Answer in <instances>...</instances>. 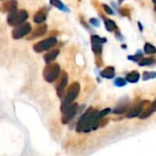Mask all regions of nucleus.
I'll use <instances>...</instances> for the list:
<instances>
[{
  "label": "nucleus",
  "instance_id": "obj_27",
  "mask_svg": "<svg viewBox=\"0 0 156 156\" xmlns=\"http://www.w3.org/2000/svg\"><path fill=\"white\" fill-rule=\"evenodd\" d=\"M90 22H91L93 25H95V26H98V25H99L98 20H96V19H92V20H90Z\"/></svg>",
  "mask_w": 156,
  "mask_h": 156
},
{
  "label": "nucleus",
  "instance_id": "obj_8",
  "mask_svg": "<svg viewBox=\"0 0 156 156\" xmlns=\"http://www.w3.org/2000/svg\"><path fill=\"white\" fill-rule=\"evenodd\" d=\"M67 84H68V74L65 72H63L61 74L60 81H59V83L56 86V91H57V94H58V96L60 98L62 97L63 92H64V89H65Z\"/></svg>",
  "mask_w": 156,
  "mask_h": 156
},
{
  "label": "nucleus",
  "instance_id": "obj_12",
  "mask_svg": "<svg viewBox=\"0 0 156 156\" xmlns=\"http://www.w3.org/2000/svg\"><path fill=\"white\" fill-rule=\"evenodd\" d=\"M58 54H59V51H58V50H54V51H51L47 52V53L44 55V57H43L44 62H45L47 64H50L52 61H54V60L57 58Z\"/></svg>",
  "mask_w": 156,
  "mask_h": 156
},
{
  "label": "nucleus",
  "instance_id": "obj_7",
  "mask_svg": "<svg viewBox=\"0 0 156 156\" xmlns=\"http://www.w3.org/2000/svg\"><path fill=\"white\" fill-rule=\"evenodd\" d=\"M94 110H95V109H93L92 108H90L87 109V110L84 113V115L79 119V120H78V122H77V126H76V130H77L78 132L83 131V129H84V128H85L87 122L88 121V119H89L90 116L92 115V113L94 112Z\"/></svg>",
  "mask_w": 156,
  "mask_h": 156
},
{
  "label": "nucleus",
  "instance_id": "obj_28",
  "mask_svg": "<svg viewBox=\"0 0 156 156\" xmlns=\"http://www.w3.org/2000/svg\"><path fill=\"white\" fill-rule=\"evenodd\" d=\"M151 108H152L153 111H156V99L153 101V103H152V105H151Z\"/></svg>",
  "mask_w": 156,
  "mask_h": 156
},
{
  "label": "nucleus",
  "instance_id": "obj_10",
  "mask_svg": "<svg viewBox=\"0 0 156 156\" xmlns=\"http://www.w3.org/2000/svg\"><path fill=\"white\" fill-rule=\"evenodd\" d=\"M17 4H18V2L16 1V0H9V1L3 4V6L0 8V10L3 11V12L11 13V12L17 10Z\"/></svg>",
  "mask_w": 156,
  "mask_h": 156
},
{
  "label": "nucleus",
  "instance_id": "obj_19",
  "mask_svg": "<svg viewBox=\"0 0 156 156\" xmlns=\"http://www.w3.org/2000/svg\"><path fill=\"white\" fill-rule=\"evenodd\" d=\"M144 51L147 54H153L156 52V48L153 45H151V43H146L144 45Z\"/></svg>",
  "mask_w": 156,
  "mask_h": 156
},
{
  "label": "nucleus",
  "instance_id": "obj_15",
  "mask_svg": "<svg viewBox=\"0 0 156 156\" xmlns=\"http://www.w3.org/2000/svg\"><path fill=\"white\" fill-rule=\"evenodd\" d=\"M141 111H142V106H141V104H140V105L136 106L133 109L129 111V113L127 114V118L130 119V118L138 117V116H140Z\"/></svg>",
  "mask_w": 156,
  "mask_h": 156
},
{
  "label": "nucleus",
  "instance_id": "obj_20",
  "mask_svg": "<svg viewBox=\"0 0 156 156\" xmlns=\"http://www.w3.org/2000/svg\"><path fill=\"white\" fill-rule=\"evenodd\" d=\"M152 112H153V109H152V108H151V107H149L148 108H146L144 111H141V112H140V119H144L148 118Z\"/></svg>",
  "mask_w": 156,
  "mask_h": 156
},
{
  "label": "nucleus",
  "instance_id": "obj_9",
  "mask_svg": "<svg viewBox=\"0 0 156 156\" xmlns=\"http://www.w3.org/2000/svg\"><path fill=\"white\" fill-rule=\"evenodd\" d=\"M105 39H101L100 37L94 35L91 37V42H92V49L95 53L99 54L102 51V43L105 42Z\"/></svg>",
  "mask_w": 156,
  "mask_h": 156
},
{
  "label": "nucleus",
  "instance_id": "obj_26",
  "mask_svg": "<svg viewBox=\"0 0 156 156\" xmlns=\"http://www.w3.org/2000/svg\"><path fill=\"white\" fill-rule=\"evenodd\" d=\"M103 8L105 9V10L107 11V13H108V14H113V11H112V9H111L110 8H108L107 5H104V6H103Z\"/></svg>",
  "mask_w": 156,
  "mask_h": 156
},
{
  "label": "nucleus",
  "instance_id": "obj_25",
  "mask_svg": "<svg viewBox=\"0 0 156 156\" xmlns=\"http://www.w3.org/2000/svg\"><path fill=\"white\" fill-rule=\"evenodd\" d=\"M110 112V109L109 108H105V109H103V110H101L100 112H98V117L100 118V119H102V118L103 117H105L108 113H109Z\"/></svg>",
  "mask_w": 156,
  "mask_h": 156
},
{
  "label": "nucleus",
  "instance_id": "obj_2",
  "mask_svg": "<svg viewBox=\"0 0 156 156\" xmlns=\"http://www.w3.org/2000/svg\"><path fill=\"white\" fill-rule=\"evenodd\" d=\"M61 68L58 63H50L43 70V78L46 82L52 83L59 77Z\"/></svg>",
  "mask_w": 156,
  "mask_h": 156
},
{
  "label": "nucleus",
  "instance_id": "obj_29",
  "mask_svg": "<svg viewBox=\"0 0 156 156\" xmlns=\"http://www.w3.org/2000/svg\"><path fill=\"white\" fill-rule=\"evenodd\" d=\"M152 1H153V3H155V4H156V0H152Z\"/></svg>",
  "mask_w": 156,
  "mask_h": 156
},
{
  "label": "nucleus",
  "instance_id": "obj_5",
  "mask_svg": "<svg viewBox=\"0 0 156 156\" xmlns=\"http://www.w3.org/2000/svg\"><path fill=\"white\" fill-rule=\"evenodd\" d=\"M31 30V26L30 23H23L20 26H17L12 31V37L15 40H19L28 35Z\"/></svg>",
  "mask_w": 156,
  "mask_h": 156
},
{
  "label": "nucleus",
  "instance_id": "obj_24",
  "mask_svg": "<svg viewBox=\"0 0 156 156\" xmlns=\"http://www.w3.org/2000/svg\"><path fill=\"white\" fill-rule=\"evenodd\" d=\"M127 84V82H126V80L125 79H123V78H121V77H118L117 79L115 80V85L117 86V87H124L125 85Z\"/></svg>",
  "mask_w": 156,
  "mask_h": 156
},
{
  "label": "nucleus",
  "instance_id": "obj_23",
  "mask_svg": "<svg viewBox=\"0 0 156 156\" xmlns=\"http://www.w3.org/2000/svg\"><path fill=\"white\" fill-rule=\"evenodd\" d=\"M154 62V59L153 58H144L142 60H140L139 62V64L140 66H144V65H149Z\"/></svg>",
  "mask_w": 156,
  "mask_h": 156
},
{
  "label": "nucleus",
  "instance_id": "obj_13",
  "mask_svg": "<svg viewBox=\"0 0 156 156\" xmlns=\"http://www.w3.org/2000/svg\"><path fill=\"white\" fill-rule=\"evenodd\" d=\"M114 75H115V69L112 66H108L101 72V76L107 78V79H111V78L114 77Z\"/></svg>",
  "mask_w": 156,
  "mask_h": 156
},
{
  "label": "nucleus",
  "instance_id": "obj_22",
  "mask_svg": "<svg viewBox=\"0 0 156 156\" xmlns=\"http://www.w3.org/2000/svg\"><path fill=\"white\" fill-rule=\"evenodd\" d=\"M156 78V72H144L143 73V80H149Z\"/></svg>",
  "mask_w": 156,
  "mask_h": 156
},
{
  "label": "nucleus",
  "instance_id": "obj_6",
  "mask_svg": "<svg viewBox=\"0 0 156 156\" xmlns=\"http://www.w3.org/2000/svg\"><path fill=\"white\" fill-rule=\"evenodd\" d=\"M78 109V105L77 104H72L70 105L63 112H62V122L63 124L68 123L70 120H72V119L75 116L76 112Z\"/></svg>",
  "mask_w": 156,
  "mask_h": 156
},
{
  "label": "nucleus",
  "instance_id": "obj_3",
  "mask_svg": "<svg viewBox=\"0 0 156 156\" xmlns=\"http://www.w3.org/2000/svg\"><path fill=\"white\" fill-rule=\"evenodd\" d=\"M28 19V13L25 10H15L9 14L8 23L12 27H17L24 23Z\"/></svg>",
  "mask_w": 156,
  "mask_h": 156
},
{
  "label": "nucleus",
  "instance_id": "obj_14",
  "mask_svg": "<svg viewBox=\"0 0 156 156\" xmlns=\"http://www.w3.org/2000/svg\"><path fill=\"white\" fill-rule=\"evenodd\" d=\"M140 79V74L137 71H132L129 73L126 76V80L129 83H136Z\"/></svg>",
  "mask_w": 156,
  "mask_h": 156
},
{
  "label": "nucleus",
  "instance_id": "obj_11",
  "mask_svg": "<svg viewBox=\"0 0 156 156\" xmlns=\"http://www.w3.org/2000/svg\"><path fill=\"white\" fill-rule=\"evenodd\" d=\"M47 31V26L46 25H41V26H39L37 27L33 32L30 35L29 37V40H33V39H36L38 37H41V36H43Z\"/></svg>",
  "mask_w": 156,
  "mask_h": 156
},
{
  "label": "nucleus",
  "instance_id": "obj_17",
  "mask_svg": "<svg viewBox=\"0 0 156 156\" xmlns=\"http://www.w3.org/2000/svg\"><path fill=\"white\" fill-rule=\"evenodd\" d=\"M45 20H46V14L42 11H39L34 16V22L35 23H38V24L42 23L43 21H45Z\"/></svg>",
  "mask_w": 156,
  "mask_h": 156
},
{
  "label": "nucleus",
  "instance_id": "obj_16",
  "mask_svg": "<svg viewBox=\"0 0 156 156\" xmlns=\"http://www.w3.org/2000/svg\"><path fill=\"white\" fill-rule=\"evenodd\" d=\"M129 108V103H123V104H119L116 108H114L113 113L115 114H122L126 112Z\"/></svg>",
  "mask_w": 156,
  "mask_h": 156
},
{
  "label": "nucleus",
  "instance_id": "obj_21",
  "mask_svg": "<svg viewBox=\"0 0 156 156\" xmlns=\"http://www.w3.org/2000/svg\"><path fill=\"white\" fill-rule=\"evenodd\" d=\"M50 3L52 6H54V7H56L62 10H66V8L64 7V5L60 1V0H50Z\"/></svg>",
  "mask_w": 156,
  "mask_h": 156
},
{
  "label": "nucleus",
  "instance_id": "obj_18",
  "mask_svg": "<svg viewBox=\"0 0 156 156\" xmlns=\"http://www.w3.org/2000/svg\"><path fill=\"white\" fill-rule=\"evenodd\" d=\"M104 21H105V26H106V29L108 30V31H113L115 29H116V24L114 21L108 20V19H104Z\"/></svg>",
  "mask_w": 156,
  "mask_h": 156
},
{
  "label": "nucleus",
  "instance_id": "obj_1",
  "mask_svg": "<svg viewBox=\"0 0 156 156\" xmlns=\"http://www.w3.org/2000/svg\"><path fill=\"white\" fill-rule=\"evenodd\" d=\"M79 92H80V85L77 82L73 83L70 86V87L68 88L66 94L64 95V98H63L62 106H61L62 112H63L70 105L73 104L74 99L78 97V95H79Z\"/></svg>",
  "mask_w": 156,
  "mask_h": 156
},
{
  "label": "nucleus",
  "instance_id": "obj_4",
  "mask_svg": "<svg viewBox=\"0 0 156 156\" xmlns=\"http://www.w3.org/2000/svg\"><path fill=\"white\" fill-rule=\"evenodd\" d=\"M57 43V40L54 37H50L46 40H43L38 43H36L33 47L34 51L37 52H41L44 51H47L51 48H52Z\"/></svg>",
  "mask_w": 156,
  "mask_h": 156
}]
</instances>
